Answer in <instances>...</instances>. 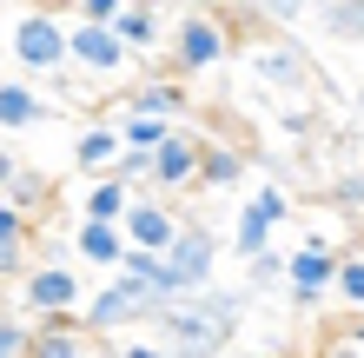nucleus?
<instances>
[{"instance_id": "obj_1", "label": "nucleus", "mask_w": 364, "mask_h": 358, "mask_svg": "<svg viewBox=\"0 0 364 358\" xmlns=\"http://www.w3.org/2000/svg\"><path fill=\"white\" fill-rule=\"evenodd\" d=\"M245 305L252 292H232V285H212V292H186L153 319V339L173 345L179 358H232V339L245 325Z\"/></svg>"}, {"instance_id": "obj_2", "label": "nucleus", "mask_w": 364, "mask_h": 358, "mask_svg": "<svg viewBox=\"0 0 364 358\" xmlns=\"http://www.w3.org/2000/svg\"><path fill=\"white\" fill-rule=\"evenodd\" d=\"M166 305H173V299H166L159 285H139V279H126V272H119L113 285H100L93 299L80 305V325H87L93 339H113V332H133V325H153V319H159Z\"/></svg>"}, {"instance_id": "obj_3", "label": "nucleus", "mask_w": 364, "mask_h": 358, "mask_svg": "<svg viewBox=\"0 0 364 358\" xmlns=\"http://www.w3.org/2000/svg\"><path fill=\"white\" fill-rule=\"evenodd\" d=\"M14 305L33 312V319H73L80 312V265L73 259H40L27 279H20Z\"/></svg>"}, {"instance_id": "obj_4", "label": "nucleus", "mask_w": 364, "mask_h": 358, "mask_svg": "<svg viewBox=\"0 0 364 358\" xmlns=\"http://www.w3.org/2000/svg\"><path fill=\"white\" fill-rule=\"evenodd\" d=\"M212 272H219V233L192 219L186 233L166 252V299H186V292H212Z\"/></svg>"}, {"instance_id": "obj_5", "label": "nucleus", "mask_w": 364, "mask_h": 358, "mask_svg": "<svg viewBox=\"0 0 364 358\" xmlns=\"http://www.w3.org/2000/svg\"><path fill=\"white\" fill-rule=\"evenodd\" d=\"M27 73H53V67H67L73 60V27H60L53 14H20L14 20V47H7Z\"/></svg>"}, {"instance_id": "obj_6", "label": "nucleus", "mask_w": 364, "mask_h": 358, "mask_svg": "<svg viewBox=\"0 0 364 358\" xmlns=\"http://www.w3.org/2000/svg\"><path fill=\"white\" fill-rule=\"evenodd\" d=\"M225 53H232V33H225L212 14H186L179 27H173V67H179V80L212 73Z\"/></svg>"}, {"instance_id": "obj_7", "label": "nucleus", "mask_w": 364, "mask_h": 358, "mask_svg": "<svg viewBox=\"0 0 364 358\" xmlns=\"http://www.w3.org/2000/svg\"><path fill=\"white\" fill-rule=\"evenodd\" d=\"M291 219V199L278 193V186H265V193H252L239 206V219H232V246H239V259H259V252H272V233Z\"/></svg>"}, {"instance_id": "obj_8", "label": "nucleus", "mask_w": 364, "mask_h": 358, "mask_svg": "<svg viewBox=\"0 0 364 358\" xmlns=\"http://www.w3.org/2000/svg\"><path fill=\"white\" fill-rule=\"evenodd\" d=\"M199 166H205V139H199V133H186V126H173V139L159 146V173H153V186H159V193L199 186Z\"/></svg>"}, {"instance_id": "obj_9", "label": "nucleus", "mask_w": 364, "mask_h": 358, "mask_svg": "<svg viewBox=\"0 0 364 358\" xmlns=\"http://www.w3.org/2000/svg\"><path fill=\"white\" fill-rule=\"evenodd\" d=\"M179 233H186V219H179L166 199H133V213H126V239H133V246H146V252H173Z\"/></svg>"}, {"instance_id": "obj_10", "label": "nucleus", "mask_w": 364, "mask_h": 358, "mask_svg": "<svg viewBox=\"0 0 364 358\" xmlns=\"http://www.w3.org/2000/svg\"><path fill=\"white\" fill-rule=\"evenodd\" d=\"M73 60H80L87 73H119V67H126L119 27H106V20H80V27H73Z\"/></svg>"}, {"instance_id": "obj_11", "label": "nucleus", "mask_w": 364, "mask_h": 358, "mask_svg": "<svg viewBox=\"0 0 364 358\" xmlns=\"http://www.w3.org/2000/svg\"><path fill=\"white\" fill-rule=\"evenodd\" d=\"M126 252H133V239H126V226H106V219H80L73 226V259L80 265H126Z\"/></svg>"}, {"instance_id": "obj_12", "label": "nucleus", "mask_w": 364, "mask_h": 358, "mask_svg": "<svg viewBox=\"0 0 364 358\" xmlns=\"http://www.w3.org/2000/svg\"><path fill=\"white\" fill-rule=\"evenodd\" d=\"M252 73H259V80H272V87H285V93H298V87L311 80L305 53H298V47H285V40H259V47H252Z\"/></svg>"}, {"instance_id": "obj_13", "label": "nucleus", "mask_w": 364, "mask_h": 358, "mask_svg": "<svg viewBox=\"0 0 364 358\" xmlns=\"http://www.w3.org/2000/svg\"><path fill=\"white\" fill-rule=\"evenodd\" d=\"M33 358H93V332L73 319H40L33 325Z\"/></svg>"}, {"instance_id": "obj_14", "label": "nucleus", "mask_w": 364, "mask_h": 358, "mask_svg": "<svg viewBox=\"0 0 364 358\" xmlns=\"http://www.w3.org/2000/svg\"><path fill=\"white\" fill-rule=\"evenodd\" d=\"M119 153H126V139L113 133V126H87L80 146H73V166H80V173H93V179H113Z\"/></svg>"}, {"instance_id": "obj_15", "label": "nucleus", "mask_w": 364, "mask_h": 358, "mask_svg": "<svg viewBox=\"0 0 364 358\" xmlns=\"http://www.w3.org/2000/svg\"><path fill=\"white\" fill-rule=\"evenodd\" d=\"M338 265H345V259H338V252H331L325 239H305V246L291 252V285L331 292V285H338Z\"/></svg>"}, {"instance_id": "obj_16", "label": "nucleus", "mask_w": 364, "mask_h": 358, "mask_svg": "<svg viewBox=\"0 0 364 358\" xmlns=\"http://www.w3.org/2000/svg\"><path fill=\"white\" fill-rule=\"evenodd\" d=\"M192 107L186 100V80H146V87L126 93V113H153V120H179Z\"/></svg>"}, {"instance_id": "obj_17", "label": "nucleus", "mask_w": 364, "mask_h": 358, "mask_svg": "<svg viewBox=\"0 0 364 358\" xmlns=\"http://www.w3.org/2000/svg\"><path fill=\"white\" fill-rule=\"evenodd\" d=\"M126 213H133V186H126V179H93V193L80 199V219L126 226Z\"/></svg>"}, {"instance_id": "obj_18", "label": "nucleus", "mask_w": 364, "mask_h": 358, "mask_svg": "<svg viewBox=\"0 0 364 358\" xmlns=\"http://www.w3.org/2000/svg\"><path fill=\"white\" fill-rule=\"evenodd\" d=\"M40 120H47V100H40L27 80H7V87H0V126L20 133V126H40Z\"/></svg>"}, {"instance_id": "obj_19", "label": "nucleus", "mask_w": 364, "mask_h": 358, "mask_svg": "<svg viewBox=\"0 0 364 358\" xmlns=\"http://www.w3.org/2000/svg\"><path fill=\"white\" fill-rule=\"evenodd\" d=\"M245 166H252V153H239V146H205V166H199V186H239L245 179Z\"/></svg>"}, {"instance_id": "obj_20", "label": "nucleus", "mask_w": 364, "mask_h": 358, "mask_svg": "<svg viewBox=\"0 0 364 358\" xmlns=\"http://www.w3.org/2000/svg\"><path fill=\"white\" fill-rule=\"evenodd\" d=\"M0 179H7V206H27V213H33V206L47 199V179H40V173H20L14 153H0Z\"/></svg>"}, {"instance_id": "obj_21", "label": "nucleus", "mask_w": 364, "mask_h": 358, "mask_svg": "<svg viewBox=\"0 0 364 358\" xmlns=\"http://www.w3.org/2000/svg\"><path fill=\"white\" fill-rule=\"evenodd\" d=\"M272 285H291V259H285V252L245 259V292H272Z\"/></svg>"}, {"instance_id": "obj_22", "label": "nucleus", "mask_w": 364, "mask_h": 358, "mask_svg": "<svg viewBox=\"0 0 364 358\" xmlns=\"http://www.w3.org/2000/svg\"><path fill=\"white\" fill-rule=\"evenodd\" d=\"M318 20H325V33H338V40H364V0H325Z\"/></svg>"}, {"instance_id": "obj_23", "label": "nucleus", "mask_w": 364, "mask_h": 358, "mask_svg": "<svg viewBox=\"0 0 364 358\" xmlns=\"http://www.w3.org/2000/svg\"><path fill=\"white\" fill-rule=\"evenodd\" d=\"M113 27H119V40H126V47H153V40H159V20H153V7H146V0H133V7H126L119 20H113Z\"/></svg>"}, {"instance_id": "obj_24", "label": "nucleus", "mask_w": 364, "mask_h": 358, "mask_svg": "<svg viewBox=\"0 0 364 358\" xmlns=\"http://www.w3.org/2000/svg\"><path fill=\"white\" fill-rule=\"evenodd\" d=\"M119 139H126V146H153V153H159V146L173 139V120H153V113H126Z\"/></svg>"}, {"instance_id": "obj_25", "label": "nucleus", "mask_w": 364, "mask_h": 358, "mask_svg": "<svg viewBox=\"0 0 364 358\" xmlns=\"http://www.w3.org/2000/svg\"><path fill=\"white\" fill-rule=\"evenodd\" d=\"M119 272H126V279H139V285H159V292H166V252H146V246H133Z\"/></svg>"}, {"instance_id": "obj_26", "label": "nucleus", "mask_w": 364, "mask_h": 358, "mask_svg": "<svg viewBox=\"0 0 364 358\" xmlns=\"http://www.w3.org/2000/svg\"><path fill=\"white\" fill-rule=\"evenodd\" d=\"M0 358H33V332L20 319V305H7V319H0Z\"/></svg>"}, {"instance_id": "obj_27", "label": "nucleus", "mask_w": 364, "mask_h": 358, "mask_svg": "<svg viewBox=\"0 0 364 358\" xmlns=\"http://www.w3.org/2000/svg\"><path fill=\"white\" fill-rule=\"evenodd\" d=\"M338 299H345V305H364V259H345V265H338Z\"/></svg>"}, {"instance_id": "obj_28", "label": "nucleus", "mask_w": 364, "mask_h": 358, "mask_svg": "<svg viewBox=\"0 0 364 358\" xmlns=\"http://www.w3.org/2000/svg\"><path fill=\"white\" fill-rule=\"evenodd\" d=\"M245 7H252V14H265V20H272V27H291V20H298V14H305V7H311V0H245Z\"/></svg>"}, {"instance_id": "obj_29", "label": "nucleus", "mask_w": 364, "mask_h": 358, "mask_svg": "<svg viewBox=\"0 0 364 358\" xmlns=\"http://www.w3.org/2000/svg\"><path fill=\"white\" fill-rule=\"evenodd\" d=\"M126 7H133V0H80V20H106V27H113Z\"/></svg>"}, {"instance_id": "obj_30", "label": "nucleus", "mask_w": 364, "mask_h": 358, "mask_svg": "<svg viewBox=\"0 0 364 358\" xmlns=\"http://www.w3.org/2000/svg\"><path fill=\"white\" fill-rule=\"evenodd\" d=\"M119 358H179V352H173V345H159V339H126Z\"/></svg>"}, {"instance_id": "obj_31", "label": "nucleus", "mask_w": 364, "mask_h": 358, "mask_svg": "<svg viewBox=\"0 0 364 358\" xmlns=\"http://www.w3.org/2000/svg\"><path fill=\"white\" fill-rule=\"evenodd\" d=\"M331 199H338V206H351V213H364V179H358V173H351V179H338V186H331Z\"/></svg>"}, {"instance_id": "obj_32", "label": "nucleus", "mask_w": 364, "mask_h": 358, "mask_svg": "<svg viewBox=\"0 0 364 358\" xmlns=\"http://www.w3.org/2000/svg\"><path fill=\"white\" fill-rule=\"evenodd\" d=\"M325 358H364V352H358V345H345V339H338V345H331Z\"/></svg>"}, {"instance_id": "obj_33", "label": "nucleus", "mask_w": 364, "mask_h": 358, "mask_svg": "<svg viewBox=\"0 0 364 358\" xmlns=\"http://www.w3.org/2000/svg\"><path fill=\"white\" fill-rule=\"evenodd\" d=\"M245 358H265V352H245Z\"/></svg>"}, {"instance_id": "obj_34", "label": "nucleus", "mask_w": 364, "mask_h": 358, "mask_svg": "<svg viewBox=\"0 0 364 358\" xmlns=\"http://www.w3.org/2000/svg\"><path fill=\"white\" fill-rule=\"evenodd\" d=\"M358 113H364V93H358Z\"/></svg>"}]
</instances>
